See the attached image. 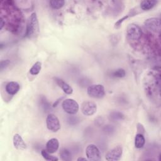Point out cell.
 <instances>
[{
  "mask_svg": "<svg viewBox=\"0 0 161 161\" xmlns=\"http://www.w3.org/2000/svg\"><path fill=\"white\" fill-rule=\"evenodd\" d=\"M39 31L38 20L36 13H33L30 15L26 27V35L29 38L35 37Z\"/></svg>",
  "mask_w": 161,
  "mask_h": 161,
  "instance_id": "1",
  "label": "cell"
},
{
  "mask_svg": "<svg viewBox=\"0 0 161 161\" xmlns=\"http://www.w3.org/2000/svg\"><path fill=\"white\" fill-rule=\"evenodd\" d=\"M143 35L141 28L136 24L131 23L128 25L126 29V38L131 42H138Z\"/></svg>",
  "mask_w": 161,
  "mask_h": 161,
  "instance_id": "2",
  "label": "cell"
},
{
  "mask_svg": "<svg viewBox=\"0 0 161 161\" xmlns=\"http://www.w3.org/2000/svg\"><path fill=\"white\" fill-rule=\"evenodd\" d=\"M62 106L64 111L69 114H76L79 109V106L77 102L71 98L64 99L62 103Z\"/></svg>",
  "mask_w": 161,
  "mask_h": 161,
  "instance_id": "3",
  "label": "cell"
},
{
  "mask_svg": "<svg viewBox=\"0 0 161 161\" xmlns=\"http://www.w3.org/2000/svg\"><path fill=\"white\" fill-rule=\"evenodd\" d=\"M87 93L91 97L101 99L105 95V89L101 84H91L88 86Z\"/></svg>",
  "mask_w": 161,
  "mask_h": 161,
  "instance_id": "4",
  "label": "cell"
},
{
  "mask_svg": "<svg viewBox=\"0 0 161 161\" xmlns=\"http://www.w3.org/2000/svg\"><path fill=\"white\" fill-rule=\"evenodd\" d=\"M86 155L88 160L91 161H99L101 159L99 149L94 144H89L86 148Z\"/></svg>",
  "mask_w": 161,
  "mask_h": 161,
  "instance_id": "5",
  "label": "cell"
},
{
  "mask_svg": "<svg viewBox=\"0 0 161 161\" xmlns=\"http://www.w3.org/2000/svg\"><path fill=\"white\" fill-rule=\"evenodd\" d=\"M46 125L47 128L52 132H57L60 129V123L58 117L52 113L47 115Z\"/></svg>",
  "mask_w": 161,
  "mask_h": 161,
  "instance_id": "6",
  "label": "cell"
},
{
  "mask_svg": "<svg viewBox=\"0 0 161 161\" xmlns=\"http://www.w3.org/2000/svg\"><path fill=\"white\" fill-rule=\"evenodd\" d=\"M123 154V148L118 145L110 150L106 155L105 158L108 161H118L120 160Z\"/></svg>",
  "mask_w": 161,
  "mask_h": 161,
  "instance_id": "7",
  "label": "cell"
},
{
  "mask_svg": "<svg viewBox=\"0 0 161 161\" xmlns=\"http://www.w3.org/2000/svg\"><path fill=\"white\" fill-rule=\"evenodd\" d=\"M145 26L149 30L156 33L160 31V20L158 18H150L144 22Z\"/></svg>",
  "mask_w": 161,
  "mask_h": 161,
  "instance_id": "8",
  "label": "cell"
},
{
  "mask_svg": "<svg viewBox=\"0 0 161 161\" xmlns=\"http://www.w3.org/2000/svg\"><path fill=\"white\" fill-rule=\"evenodd\" d=\"M80 109L83 114L86 116H92L97 111V105L92 101H84L80 106Z\"/></svg>",
  "mask_w": 161,
  "mask_h": 161,
  "instance_id": "9",
  "label": "cell"
},
{
  "mask_svg": "<svg viewBox=\"0 0 161 161\" xmlns=\"http://www.w3.org/2000/svg\"><path fill=\"white\" fill-rule=\"evenodd\" d=\"M13 143L14 147L18 150H23L26 148V143L24 142L21 136L18 133L14 135L13 138Z\"/></svg>",
  "mask_w": 161,
  "mask_h": 161,
  "instance_id": "10",
  "label": "cell"
},
{
  "mask_svg": "<svg viewBox=\"0 0 161 161\" xmlns=\"http://www.w3.org/2000/svg\"><path fill=\"white\" fill-rule=\"evenodd\" d=\"M59 148V142L57 138H52L46 143V150L50 153L56 152Z\"/></svg>",
  "mask_w": 161,
  "mask_h": 161,
  "instance_id": "11",
  "label": "cell"
},
{
  "mask_svg": "<svg viewBox=\"0 0 161 161\" xmlns=\"http://www.w3.org/2000/svg\"><path fill=\"white\" fill-rule=\"evenodd\" d=\"M55 80L57 85L63 90V91L67 94H71L73 92L72 87L67 82H65L62 79L58 77H55Z\"/></svg>",
  "mask_w": 161,
  "mask_h": 161,
  "instance_id": "12",
  "label": "cell"
},
{
  "mask_svg": "<svg viewBox=\"0 0 161 161\" xmlns=\"http://www.w3.org/2000/svg\"><path fill=\"white\" fill-rule=\"evenodd\" d=\"M19 84L15 81H11L7 83L5 87L6 91L10 95L16 94L19 90Z\"/></svg>",
  "mask_w": 161,
  "mask_h": 161,
  "instance_id": "13",
  "label": "cell"
},
{
  "mask_svg": "<svg viewBox=\"0 0 161 161\" xmlns=\"http://www.w3.org/2000/svg\"><path fill=\"white\" fill-rule=\"evenodd\" d=\"M158 3L157 1L155 0H144L140 3V8L144 11H148L152 9Z\"/></svg>",
  "mask_w": 161,
  "mask_h": 161,
  "instance_id": "14",
  "label": "cell"
},
{
  "mask_svg": "<svg viewBox=\"0 0 161 161\" xmlns=\"http://www.w3.org/2000/svg\"><path fill=\"white\" fill-rule=\"evenodd\" d=\"M145 143V139L143 134L137 133L135 137V146L136 148H142Z\"/></svg>",
  "mask_w": 161,
  "mask_h": 161,
  "instance_id": "15",
  "label": "cell"
},
{
  "mask_svg": "<svg viewBox=\"0 0 161 161\" xmlns=\"http://www.w3.org/2000/svg\"><path fill=\"white\" fill-rule=\"evenodd\" d=\"M60 156L62 160L70 161L72 160V153L67 148H64L60 152Z\"/></svg>",
  "mask_w": 161,
  "mask_h": 161,
  "instance_id": "16",
  "label": "cell"
},
{
  "mask_svg": "<svg viewBox=\"0 0 161 161\" xmlns=\"http://www.w3.org/2000/svg\"><path fill=\"white\" fill-rule=\"evenodd\" d=\"M41 69H42V63L38 61V62H35L32 65V67L30 69V73L31 75H36L39 74Z\"/></svg>",
  "mask_w": 161,
  "mask_h": 161,
  "instance_id": "17",
  "label": "cell"
},
{
  "mask_svg": "<svg viewBox=\"0 0 161 161\" xmlns=\"http://www.w3.org/2000/svg\"><path fill=\"white\" fill-rule=\"evenodd\" d=\"M109 118L112 121H119L125 119V115L118 111L111 112L109 114Z\"/></svg>",
  "mask_w": 161,
  "mask_h": 161,
  "instance_id": "18",
  "label": "cell"
},
{
  "mask_svg": "<svg viewBox=\"0 0 161 161\" xmlns=\"http://www.w3.org/2000/svg\"><path fill=\"white\" fill-rule=\"evenodd\" d=\"M41 154L42 157L47 160H50V161H57L58 158L55 156L51 155L50 153H49L47 150H42L41 151Z\"/></svg>",
  "mask_w": 161,
  "mask_h": 161,
  "instance_id": "19",
  "label": "cell"
},
{
  "mask_svg": "<svg viewBox=\"0 0 161 161\" xmlns=\"http://www.w3.org/2000/svg\"><path fill=\"white\" fill-rule=\"evenodd\" d=\"M65 4V1L63 0H59V1H49L50 6L53 8L55 9H58L61 8Z\"/></svg>",
  "mask_w": 161,
  "mask_h": 161,
  "instance_id": "20",
  "label": "cell"
},
{
  "mask_svg": "<svg viewBox=\"0 0 161 161\" xmlns=\"http://www.w3.org/2000/svg\"><path fill=\"white\" fill-rule=\"evenodd\" d=\"M111 75L114 77L122 78L126 75V72L123 69H118L113 72Z\"/></svg>",
  "mask_w": 161,
  "mask_h": 161,
  "instance_id": "21",
  "label": "cell"
},
{
  "mask_svg": "<svg viewBox=\"0 0 161 161\" xmlns=\"http://www.w3.org/2000/svg\"><path fill=\"white\" fill-rule=\"evenodd\" d=\"M134 14H135V13H133V11H131V13H130V14H126V16L122 17V18H120L119 20H118V21L115 23V24H114V27H115L116 28H118L121 25V24L123 23V22L124 21H125V20H126L127 18H128L130 16H133Z\"/></svg>",
  "mask_w": 161,
  "mask_h": 161,
  "instance_id": "22",
  "label": "cell"
},
{
  "mask_svg": "<svg viewBox=\"0 0 161 161\" xmlns=\"http://www.w3.org/2000/svg\"><path fill=\"white\" fill-rule=\"evenodd\" d=\"M10 64V61L9 60H3L0 63V69L3 71L4 69H6L8 65Z\"/></svg>",
  "mask_w": 161,
  "mask_h": 161,
  "instance_id": "23",
  "label": "cell"
},
{
  "mask_svg": "<svg viewBox=\"0 0 161 161\" xmlns=\"http://www.w3.org/2000/svg\"><path fill=\"white\" fill-rule=\"evenodd\" d=\"M136 129H137V133H141V134L143 135V133H145V128H144L143 125L141 123L137 124Z\"/></svg>",
  "mask_w": 161,
  "mask_h": 161,
  "instance_id": "24",
  "label": "cell"
},
{
  "mask_svg": "<svg viewBox=\"0 0 161 161\" xmlns=\"http://www.w3.org/2000/svg\"><path fill=\"white\" fill-rule=\"evenodd\" d=\"M0 21H1V24H0V30H2L3 28V26H4V25H5V22L4 21V20H3V19L2 17H1Z\"/></svg>",
  "mask_w": 161,
  "mask_h": 161,
  "instance_id": "25",
  "label": "cell"
},
{
  "mask_svg": "<svg viewBox=\"0 0 161 161\" xmlns=\"http://www.w3.org/2000/svg\"><path fill=\"white\" fill-rule=\"evenodd\" d=\"M77 161H87L88 159L86 158H83V157H79L77 159Z\"/></svg>",
  "mask_w": 161,
  "mask_h": 161,
  "instance_id": "26",
  "label": "cell"
}]
</instances>
